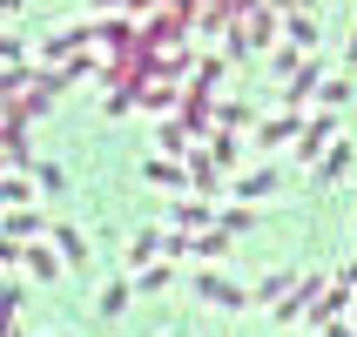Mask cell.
Instances as JSON below:
<instances>
[{"instance_id":"cell-31","label":"cell","mask_w":357,"mask_h":337,"mask_svg":"<svg viewBox=\"0 0 357 337\" xmlns=\"http://www.w3.org/2000/svg\"><path fill=\"white\" fill-rule=\"evenodd\" d=\"M344 61H351V68H357V34H351V47H344Z\"/></svg>"},{"instance_id":"cell-16","label":"cell","mask_w":357,"mask_h":337,"mask_svg":"<svg viewBox=\"0 0 357 337\" xmlns=\"http://www.w3.org/2000/svg\"><path fill=\"white\" fill-rule=\"evenodd\" d=\"M27 270H34L40 283H54L61 270H68V257H61V250H40V243H27Z\"/></svg>"},{"instance_id":"cell-32","label":"cell","mask_w":357,"mask_h":337,"mask_svg":"<svg viewBox=\"0 0 357 337\" xmlns=\"http://www.w3.org/2000/svg\"><path fill=\"white\" fill-rule=\"evenodd\" d=\"M270 7H290V0H270Z\"/></svg>"},{"instance_id":"cell-12","label":"cell","mask_w":357,"mask_h":337,"mask_svg":"<svg viewBox=\"0 0 357 337\" xmlns=\"http://www.w3.org/2000/svg\"><path fill=\"white\" fill-rule=\"evenodd\" d=\"M229 250H236V237H229L222 223H216V230H196V263H222Z\"/></svg>"},{"instance_id":"cell-3","label":"cell","mask_w":357,"mask_h":337,"mask_svg":"<svg viewBox=\"0 0 357 337\" xmlns=\"http://www.w3.org/2000/svg\"><path fill=\"white\" fill-rule=\"evenodd\" d=\"M196 297H209V304H222V310H243V304H257V290H243V283H229V277H216V270H202V277H196Z\"/></svg>"},{"instance_id":"cell-28","label":"cell","mask_w":357,"mask_h":337,"mask_svg":"<svg viewBox=\"0 0 357 337\" xmlns=\"http://www.w3.org/2000/svg\"><path fill=\"white\" fill-rule=\"evenodd\" d=\"M34 182H40V189H47V196H61V182H68V176H61L54 162H34Z\"/></svg>"},{"instance_id":"cell-9","label":"cell","mask_w":357,"mask_h":337,"mask_svg":"<svg viewBox=\"0 0 357 337\" xmlns=\"http://www.w3.org/2000/svg\"><path fill=\"white\" fill-rule=\"evenodd\" d=\"M317 88H324V61H303L297 75H290V88H283V108H303Z\"/></svg>"},{"instance_id":"cell-30","label":"cell","mask_w":357,"mask_h":337,"mask_svg":"<svg viewBox=\"0 0 357 337\" xmlns=\"http://www.w3.org/2000/svg\"><path fill=\"white\" fill-rule=\"evenodd\" d=\"M337 277H344V283H351V290H357V263H344V270H337Z\"/></svg>"},{"instance_id":"cell-11","label":"cell","mask_w":357,"mask_h":337,"mask_svg":"<svg viewBox=\"0 0 357 337\" xmlns=\"http://www.w3.org/2000/svg\"><path fill=\"white\" fill-rule=\"evenodd\" d=\"M142 176L162 182V189H189V162L182 156H155V162H142Z\"/></svg>"},{"instance_id":"cell-21","label":"cell","mask_w":357,"mask_h":337,"mask_svg":"<svg viewBox=\"0 0 357 337\" xmlns=\"http://www.w3.org/2000/svg\"><path fill=\"white\" fill-rule=\"evenodd\" d=\"M216 223L229 230V237H243V230L257 223V209H250V202H229V209H216Z\"/></svg>"},{"instance_id":"cell-1","label":"cell","mask_w":357,"mask_h":337,"mask_svg":"<svg viewBox=\"0 0 357 337\" xmlns=\"http://www.w3.org/2000/svg\"><path fill=\"white\" fill-rule=\"evenodd\" d=\"M337 142V108H324V115L303 121V135H297V162H324V149Z\"/></svg>"},{"instance_id":"cell-7","label":"cell","mask_w":357,"mask_h":337,"mask_svg":"<svg viewBox=\"0 0 357 337\" xmlns=\"http://www.w3.org/2000/svg\"><path fill=\"white\" fill-rule=\"evenodd\" d=\"M351 304H357V290H351V283L337 277V283H331V290H324L317 304H310V317H303V324H337L344 310H351Z\"/></svg>"},{"instance_id":"cell-17","label":"cell","mask_w":357,"mask_h":337,"mask_svg":"<svg viewBox=\"0 0 357 337\" xmlns=\"http://www.w3.org/2000/svg\"><path fill=\"white\" fill-rule=\"evenodd\" d=\"M283 34H290V47H303V54H310V47H317V20L297 7V14H283Z\"/></svg>"},{"instance_id":"cell-6","label":"cell","mask_w":357,"mask_h":337,"mask_svg":"<svg viewBox=\"0 0 357 337\" xmlns=\"http://www.w3.org/2000/svg\"><path fill=\"white\" fill-rule=\"evenodd\" d=\"M303 135V108H283V115H270L257 128V149H283V142H297Z\"/></svg>"},{"instance_id":"cell-25","label":"cell","mask_w":357,"mask_h":337,"mask_svg":"<svg viewBox=\"0 0 357 337\" xmlns=\"http://www.w3.org/2000/svg\"><path fill=\"white\" fill-rule=\"evenodd\" d=\"M27 176H34V169H27ZM20 176V169H7V182H0V196L7 202H34V182Z\"/></svg>"},{"instance_id":"cell-24","label":"cell","mask_w":357,"mask_h":337,"mask_svg":"<svg viewBox=\"0 0 357 337\" xmlns=\"http://www.w3.org/2000/svg\"><path fill=\"white\" fill-rule=\"evenodd\" d=\"M290 290H297V277H290V270H277V277L257 283V304H277V297H290Z\"/></svg>"},{"instance_id":"cell-2","label":"cell","mask_w":357,"mask_h":337,"mask_svg":"<svg viewBox=\"0 0 357 337\" xmlns=\"http://www.w3.org/2000/svg\"><path fill=\"white\" fill-rule=\"evenodd\" d=\"M317 297H324V277H303L297 290H290V297H277V304H270V317H277V324H303Z\"/></svg>"},{"instance_id":"cell-29","label":"cell","mask_w":357,"mask_h":337,"mask_svg":"<svg viewBox=\"0 0 357 337\" xmlns=\"http://www.w3.org/2000/svg\"><path fill=\"white\" fill-rule=\"evenodd\" d=\"M0 54H7V68H27V40L7 34V40H0Z\"/></svg>"},{"instance_id":"cell-22","label":"cell","mask_w":357,"mask_h":337,"mask_svg":"<svg viewBox=\"0 0 357 337\" xmlns=\"http://www.w3.org/2000/svg\"><path fill=\"white\" fill-rule=\"evenodd\" d=\"M169 277H176V270H169V257H162V263H149V270H135V290L155 297V290H169Z\"/></svg>"},{"instance_id":"cell-5","label":"cell","mask_w":357,"mask_h":337,"mask_svg":"<svg viewBox=\"0 0 357 337\" xmlns=\"http://www.w3.org/2000/svg\"><path fill=\"white\" fill-rule=\"evenodd\" d=\"M7 237H14V243H34V237H54V230H47V216H40L34 202H7Z\"/></svg>"},{"instance_id":"cell-34","label":"cell","mask_w":357,"mask_h":337,"mask_svg":"<svg viewBox=\"0 0 357 337\" xmlns=\"http://www.w3.org/2000/svg\"><path fill=\"white\" fill-rule=\"evenodd\" d=\"M61 337H75V331H61Z\"/></svg>"},{"instance_id":"cell-23","label":"cell","mask_w":357,"mask_h":337,"mask_svg":"<svg viewBox=\"0 0 357 337\" xmlns=\"http://www.w3.org/2000/svg\"><path fill=\"white\" fill-rule=\"evenodd\" d=\"M250 101H216V128H250Z\"/></svg>"},{"instance_id":"cell-15","label":"cell","mask_w":357,"mask_h":337,"mask_svg":"<svg viewBox=\"0 0 357 337\" xmlns=\"http://www.w3.org/2000/svg\"><path fill=\"white\" fill-rule=\"evenodd\" d=\"M209 156H216V169H236V156H243V142H236V128H209Z\"/></svg>"},{"instance_id":"cell-26","label":"cell","mask_w":357,"mask_h":337,"mask_svg":"<svg viewBox=\"0 0 357 337\" xmlns=\"http://www.w3.org/2000/svg\"><path fill=\"white\" fill-rule=\"evenodd\" d=\"M317 101H324V108H344V101H351V81H324V88H317Z\"/></svg>"},{"instance_id":"cell-20","label":"cell","mask_w":357,"mask_h":337,"mask_svg":"<svg viewBox=\"0 0 357 337\" xmlns=\"http://www.w3.org/2000/svg\"><path fill=\"white\" fill-rule=\"evenodd\" d=\"M283 182V169H250V176H236V196H270Z\"/></svg>"},{"instance_id":"cell-8","label":"cell","mask_w":357,"mask_h":337,"mask_svg":"<svg viewBox=\"0 0 357 337\" xmlns=\"http://www.w3.org/2000/svg\"><path fill=\"white\" fill-rule=\"evenodd\" d=\"M169 223H176V230H216V209L202 196H176L169 202Z\"/></svg>"},{"instance_id":"cell-13","label":"cell","mask_w":357,"mask_h":337,"mask_svg":"<svg viewBox=\"0 0 357 337\" xmlns=\"http://www.w3.org/2000/svg\"><path fill=\"white\" fill-rule=\"evenodd\" d=\"M142 108H149V115H176L182 88H176V81H149V88H142Z\"/></svg>"},{"instance_id":"cell-18","label":"cell","mask_w":357,"mask_h":337,"mask_svg":"<svg viewBox=\"0 0 357 337\" xmlns=\"http://www.w3.org/2000/svg\"><path fill=\"white\" fill-rule=\"evenodd\" d=\"M54 250L68 257V270H81V263H88V243H81V230H68V223H54Z\"/></svg>"},{"instance_id":"cell-14","label":"cell","mask_w":357,"mask_h":337,"mask_svg":"<svg viewBox=\"0 0 357 337\" xmlns=\"http://www.w3.org/2000/svg\"><path fill=\"white\" fill-rule=\"evenodd\" d=\"M121 257H128V270H149V263L162 257V230H135V243H128Z\"/></svg>"},{"instance_id":"cell-19","label":"cell","mask_w":357,"mask_h":337,"mask_svg":"<svg viewBox=\"0 0 357 337\" xmlns=\"http://www.w3.org/2000/svg\"><path fill=\"white\" fill-rule=\"evenodd\" d=\"M128 297H135V283H128V277H115L108 290H101V304H95V310H101V317H121V310H128Z\"/></svg>"},{"instance_id":"cell-33","label":"cell","mask_w":357,"mask_h":337,"mask_svg":"<svg viewBox=\"0 0 357 337\" xmlns=\"http://www.w3.org/2000/svg\"><path fill=\"white\" fill-rule=\"evenodd\" d=\"M297 7H310V0H297Z\"/></svg>"},{"instance_id":"cell-27","label":"cell","mask_w":357,"mask_h":337,"mask_svg":"<svg viewBox=\"0 0 357 337\" xmlns=\"http://www.w3.org/2000/svg\"><path fill=\"white\" fill-rule=\"evenodd\" d=\"M297 68H303V47H290V40H283V47H277V75L290 81V75H297Z\"/></svg>"},{"instance_id":"cell-10","label":"cell","mask_w":357,"mask_h":337,"mask_svg":"<svg viewBox=\"0 0 357 337\" xmlns=\"http://www.w3.org/2000/svg\"><path fill=\"white\" fill-rule=\"evenodd\" d=\"M351 162H357L351 142H331V149H324V162H310V176H317V182H337V176H351Z\"/></svg>"},{"instance_id":"cell-4","label":"cell","mask_w":357,"mask_h":337,"mask_svg":"<svg viewBox=\"0 0 357 337\" xmlns=\"http://www.w3.org/2000/svg\"><path fill=\"white\" fill-rule=\"evenodd\" d=\"M88 40H95V20H81V27H54V34L40 40V54H47V61H75Z\"/></svg>"}]
</instances>
